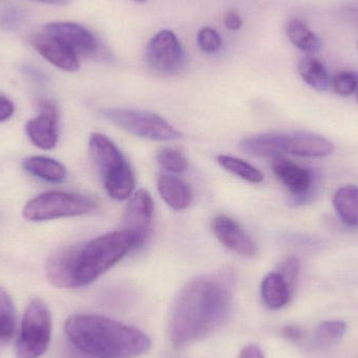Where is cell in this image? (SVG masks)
<instances>
[{
	"label": "cell",
	"mask_w": 358,
	"mask_h": 358,
	"mask_svg": "<svg viewBox=\"0 0 358 358\" xmlns=\"http://www.w3.org/2000/svg\"><path fill=\"white\" fill-rule=\"evenodd\" d=\"M233 296L227 282L200 275L189 280L176 294L170 310L169 338L182 348L216 331L229 317Z\"/></svg>",
	"instance_id": "obj_1"
},
{
	"label": "cell",
	"mask_w": 358,
	"mask_h": 358,
	"mask_svg": "<svg viewBox=\"0 0 358 358\" xmlns=\"http://www.w3.org/2000/svg\"><path fill=\"white\" fill-rule=\"evenodd\" d=\"M65 332L78 350L94 358H134L151 348L142 330L101 315H71Z\"/></svg>",
	"instance_id": "obj_2"
},
{
	"label": "cell",
	"mask_w": 358,
	"mask_h": 358,
	"mask_svg": "<svg viewBox=\"0 0 358 358\" xmlns=\"http://www.w3.org/2000/svg\"><path fill=\"white\" fill-rule=\"evenodd\" d=\"M144 243L136 234L124 229L81 244L76 260L75 288L90 285Z\"/></svg>",
	"instance_id": "obj_3"
},
{
	"label": "cell",
	"mask_w": 358,
	"mask_h": 358,
	"mask_svg": "<svg viewBox=\"0 0 358 358\" xmlns=\"http://www.w3.org/2000/svg\"><path fill=\"white\" fill-rule=\"evenodd\" d=\"M240 147L252 157L273 159L284 155L320 159L328 157L334 150V144L327 138L305 131L257 134L242 140Z\"/></svg>",
	"instance_id": "obj_4"
},
{
	"label": "cell",
	"mask_w": 358,
	"mask_h": 358,
	"mask_svg": "<svg viewBox=\"0 0 358 358\" xmlns=\"http://www.w3.org/2000/svg\"><path fill=\"white\" fill-rule=\"evenodd\" d=\"M90 152L102 176L107 194L117 201L131 197L136 189V178L117 145L104 134H92Z\"/></svg>",
	"instance_id": "obj_5"
},
{
	"label": "cell",
	"mask_w": 358,
	"mask_h": 358,
	"mask_svg": "<svg viewBox=\"0 0 358 358\" xmlns=\"http://www.w3.org/2000/svg\"><path fill=\"white\" fill-rule=\"evenodd\" d=\"M96 208V202L87 196L67 192L52 191L41 194L27 202L22 214L27 220H54L90 214Z\"/></svg>",
	"instance_id": "obj_6"
},
{
	"label": "cell",
	"mask_w": 358,
	"mask_h": 358,
	"mask_svg": "<svg viewBox=\"0 0 358 358\" xmlns=\"http://www.w3.org/2000/svg\"><path fill=\"white\" fill-rule=\"evenodd\" d=\"M103 117L125 131L155 142L178 140L182 136L174 126L164 117L151 111L132 108H105Z\"/></svg>",
	"instance_id": "obj_7"
},
{
	"label": "cell",
	"mask_w": 358,
	"mask_h": 358,
	"mask_svg": "<svg viewBox=\"0 0 358 358\" xmlns=\"http://www.w3.org/2000/svg\"><path fill=\"white\" fill-rule=\"evenodd\" d=\"M52 336V317L45 303L31 301L25 310L17 344V357L39 358L48 350Z\"/></svg>",
	"instance_id": "obj_8"
},
{
	"label": "cell",
	"mask_w": 358,
	"mask_h": 358,
	"mask_svg": "<svg viewBox=\"0 0 358 358\" xmlns=\"http://www.w3.org/2000/svg\"><path fill=\"white\" fill-rule=\"evenodd\" d=\"M146 61L155 73L176 76L185 65V52L176 34L169 29L159 31L146 48Z\"/></svg>",
	"instance_id": "obj_9"
},
{
	"label": "cell",
	"mask_w": 358,
	"mask_h": 358,
	"mask_svg": "<svg viewBox=\"0 0 358 358\" xmlns=\"http://www.w3.org/2000/svg\"><path fill=\"white\" fill-rule=\"evenodd\" d=\"M43 31L69 46L79 58H94L98 55V40L83 25L56 21L44 25Z\"/></svg>",
	"instance_id": "obj_10"
},
{
	"label": "cell",
	"mask_w": 358,
	"mask_h": 358,
	"mask_svg": "<svg viewBox=\"0 0 358 358\" xmlns=\"http://www.w3.org/2000/svg\"><path fill=\"white\" fill-rule=\"evenodd\" d=\"M210 227L215 237L227 250L250 258L258 254L256 242L234 219L225 215H218L213 219Z\"/></svg>",
	"instance_id": "obj_11"
},
{
	"label": "cell",
	"mask_w": 358,
	"mask_h": 358,
	"mask_svg": "<svg viewBox=\"0 0 358 358\" xmlns=\"http://www.w3.org/2000/svg\"><path fill=\"white\" fill-rule=\"evenodd\" d=\"M271 169L275 178L296 197L298 203L308 200L313 187V176L309 170L284 157H273Z\"/></svg>",
	"instance_id": "obj_12"
},
{
	"label": "cell",
	"mask_w": 358,
	"mask_h": 358,
	"mask_svg": "<svg viewBox=\"0 0 358 358\" xmlns=\"http://www.w3.org/2000/svg\"><path fill=\"white\" fill-rule=\"evenodd\" d=\"M41 113L29 120L25 132L31 142L42 150H52L58 143V110L50 101L40 103Z\"/></svg>",
	"instance_id": "obj_13"
},
{
	"label": "cell",
	"mask_w": 358,
	"mask_h": 358,
	"mask_svg": "<svg viewBox=\"0 0 358 358\" xmlns=\"http://www.w3.org/2000/svg\"><path fill=\"white\" fill-rule=\"evenodd\" d=\"M155 203L147 189H140L130 197L124 213L125 229L146 241L152 224Z\"/></svg>",
	"instance_id": "obj_14"
},
{
	"label": "cell",
	"mask_w": 358,
	"mask_h": 358,
	"mask_svg": "<svg viewBox=\"0 0 358 358\" xmlns=\"http://www.w3.org/2000/svg\"><path fill=\"white\" fill-rule=\"evenodd\" d=\"M31 45L48 62L69 73L80 69V58L69 46L46 33L36 34L31 37Z\"/></svg>",
	"instance_id": "obj_15"
},
{
	"label": "cell",
	"mask_w": 358,
	"mask_h": 358,
	"mask_svg": "<svg viewBox=\"0 0 358 358\" xmlns=\"http://www.w3.org/2000/svg\"><path fill=\"white\" fill-rule=\"evenodd\" d=\"M79 245L66 246L48 258L45 275L48 282L58 288H75V267Z\"/></svg>",
	"instance_id": "obj_16"
},
{
	"label": "cell",
	"mask_w": 358,
	"mask_h": 358,
	"mask_svg": "<svg viewBox=\"0 0 358 358\" xmlns=\"http://www.w3.org/2000/svg\"><path fill=\"white\" fill-rule=\"evenodd\" d=\"M157 189L164 201L174 210H185L193 201L191 187L180 178L163 174L157 179Z\"/></svg>",
	"instance_id": "obj_17"
},
{
	"label": "cell",
	"mask_w": 358,
	"mask_h": 358,
	"mask_svg": "<svg viewBox=\"0 0 358 358\" xmlns=\"http://www.w3.org/2000/svg\"><path fill=\"white\" fill-rule=\"evenodd\" d=\"M292 288L279 271L269 273L261 284V296L267 307L281 309L287 304L292 296Z\"/></svg>",
	"instance_id": "obj_18"
},
{
	"label": "cell",
	"mask_w": 358,
	"mask_h": 358,
	"mask_svg": "<svg viewBox=\"0 0 358 358\" xmlns=\"http://www.w3.org/2000/svg\"><path fill=\"white\" fill-rule=\"evenodd\" d=\"M334 210L341 220L351 227H358V187H341L334 196Z\"/></svg>",
	"instance_id": "obj_19"
},
{
	"label": "cell",
	"mask_w": 358,
	"mask_h": 358,
	"mask_svg": "<svg viewBox=\"0 0 358 358\" xmlns=\"http://www.w3.org/2000/svg\"><path fill=\"white\" fill-rule=\"evenodd\" d=\"M23 169L48 182H62L67 176L66 168L62 164L45 157H29L23 162Z\"/></svg>",
	"instance_id": "obj_20"
},
{
	"label": "cell",
	"mask_w": 358,
	"mask_h": 358,
	"mask_svg": "<svg viewBox=\"0 0 358 358\" xmlns=\"http://www.w3.org/2000/svg\"><path fill=\"white\" fill-rule=\"evenodd\" d=\"M285 31L289 41L299 50L309 55L317 54L321 50V39L300 19L288 21Z\"/></svg>",
	"instance_id": "obj_21"
},
{
	"label": "cell",
	"mask_w": 358,
	"mask_h": 358,
	"mask_svg": "<svg viewBox=\"0 0 358 358\" xmlns=\"http://www.w3.org/2000/svg\"><path fill=\"white\" fill-rule=\"evenodd\" d=\"M301 78L317 92H326L329 88V76L325 65L313 56L305 57L299 63Z\"/></svg>",
	"instance_id": "obj_22"
},
{
	"label": "cell",
	"mask_w": 358,
	"mask_h": 358,
	"mask_svg": "<svg viewBox=\"0 0 358 358\" xmlns=\"http://www.w3.org/2000/svg\"><path fill=\"white\" fill-rule=\"evenodd\" d=\"M347 331V324L343 321H326L315 328L313 345L317 350H327L338 344Z\"/></svg>",
	"instance_id": "obj_23"
},
{
	"label": "cell",
	"mask_w": 358,
	"mask_h": 358,
	"mask_svg": "<svg viewBox=\"0 0 358 358\" xmlns=\"http://www.w3.org/2000/svg\"><path fill=\"white\" fill-rule=\"evenodd\" d=\"M218 163L223 169L248 182L259 183L264 180L262 172L243 159L231 155H219Z\"/></svg>",
	"instance_id": "obj_24"
},
{
	"label": "cell",
	"mask_w": 358,
	"mask_h": 358,
	"mask_svg": "<svg viewBox=\"0 0 358 358\" xmlns=\"http://www.w3.org/2000/svg\"><path fill=\"white\" fill-rule=\"evenodd\" d=\"M15 308L12 299L0 286V340H8L14 334Z\"/></svg>",
	"instance_id": "obj_25"
},
{
	"label": "cell",
	"mask_w": 358,
	"mask_h": 358,
	"mask_svg": "<svg viewBox=\"0 0 358 358\" xmlns=\"http://www.w3.org/2000/svg\"><path fill=\"white\" fill-rule=\"evenodd\" d=\"M157 163L163 169L171 173H182L187 169L189 162L180 151L172 148H163L157 153Z\"/></svg>",
	"instance_id": "obj_26"
},
{
	"label": "cell",
	"mask_w": 358,
	"mask_h": 358,
	"mask_svg": "<svg viewBox=\"0 0 358 358\" xmlns=\"http://www.w3.org/2000/svg\"><path fill=\"white\" fill-rule=\"evenodd\" d=\"M334 92L343 96L355 94L358 87V76L353 71H341L332 80Z\"/></svg>",
	"instance_id": "obj_27"
},
{
	"label": "cell",
	"mask_w": 358,
	"mask_h": 358,
	"mask_svg": "<svg viewBox=\"0 0 358 358\" xmlns=\"http://www.w3.org/2000/svg\"><path fill=\"white\" fill-rule=\"evenodd\" d=\"M198 46L202 52L208 54H214L220 50L222 40L220 36L212 27H203L198 34L197 37Z\"/></svg>",
	"instance_id": "obj_28"
},
{
	"label": "cell",
	"mask_w": 358,
	"mask_h": 358,
	"mask_svg": "<svg viewBox=\"0 0 358 358\" xmlns=\"http://www.w3.org/2000/svg\"><path fill=\"white\" fill-rule=\"evenodd\" d=\"M277 271L283 275L292 290L300 273V261L296 257H288L280 264L279 271Z\"/></svg>",
	"instance_id": "obj_29"
},
{
	"label": "cell",
	"mask_w": 358,
	"mask_h": 358,
	"mask_svg": "<svg viewBox=\"0 0 358 358\" xmlns=\"http://www.w3.org/2000/svg\"><path fill=\"white\" fill-rule=\"evenodd\" d=\"M15 107L12 101L0 94V122L6 121L14 115Z\"/></svg>",
	"instance_id": "obj_30"
},
{
	"label": "cell",
	"mask_w": 358,
	"mask_h": 358,
	"mask_svg": "<svg viewBox=\"0 0 358 358\" xmlns=\"http://www.w3.org/2000/svg\"><path fill=\"white\" fill-rule=\"evenodd\" d=\"M224 23L225 27H227L229 31H238V29H241L243 21H242L239 13L236 12L235 10H231L225 15Z\"/></svg>",
	"instance_id": "obj_31"
},
{
	"label": "cell",
	"mask_w": 358,
	"mask_h": 358,
	"mask_svg": "<svg viewBox=\"0 0 358 358\" xmlns=\"http://www.w3.org/2000/svg\"><path fill=\"white\" fill-rule=\"evenodd\" d=\"M239 358H265V357L260 347L252 344L242 349Z\"/></svg>",
	"instance_id": "obj_32"
},
{
	"label": "cell",
	"mask_w": 358,
	"mask_h": 358,
	"mask_svg": "<svg viewBox=\"0 0 358 358\" xmlns=\"http://www.w3.org/2000/svg\"><path fill=\"white\" fill-rule=\"evenodd\" d=\"M282 334H283L284 338H287V340L296 342V341L302 338L303 330L300 327H296V326H286Z\"/></svg>",
	"instance_id": "obj_33"
},
{
	"label": "cell",
	"mask_w": 358,
	"mask_h": 358,
	"mask_svg": "<svg viewBox=\"0 0 358 358\" xmlns=\"http://www.w3.org/2000/svg\"><path fill=\"white\" fill-rule=\"evenodd\" d=\"M134 1H136V2H145V1H147V0H134Z\"/></svg>",
	"instance_id": "obj_34"
},
{
	"label": "cell",
	"mask_w": 358,
	"mask_h": 358,
	"mask_svg": "<svg viewBox=\"0 0 358 358\" xmlns=\"http://www.w3.org/2000/svg\"><path fill=\"white\" fill-rule=\"evenodd\" d=\"M35 1H37V0H35Z\"/></svg>",
	"instance_id": "obj_35"
}]
</instances>
